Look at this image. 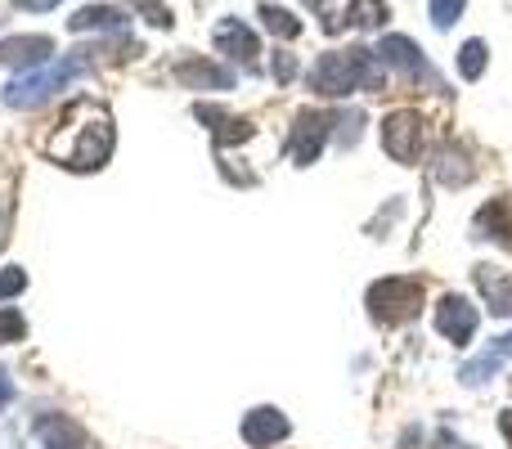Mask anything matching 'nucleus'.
Segmentation results:
<instances>
[{
    "label": "nucleus",
    "instance_id": "obj_1",
    "mask_svg": "<svg viewBox=\"0 0 512 449\" xmlns=\"http://www.w3.org/2000/svg\"><path fill=\"white\" fill-rule=\"evenodd\" d=\"M50 149L63 167L99 171L108 162V153H113V122H108V113L99 104L77 99V104L68 108V122H63V131L54 135Z\"/></svg>",
    "mask_w": 512,
    "mask_h": 449
},
{
    "label": "nucleus",
    "instance_id": "obj_2",
    "mask_svg": "<svg viewBox=\"0 0 512 449\" xmlns=\"http://www.w3.org/2000/svg\"><path fill=\"white\" fill-rule=\"evenodd\" d=\"M310 90L324 99H342V95H351V90H382L378 54L364 50V45L319 54L315 68H310Z\"/></svg>",
    "mask_w": 512,
    "mask_h": 449
},
{
    "label": "nucleus",
    "instance_id": "obj_3",
    "mask_svg": "<svg viewBox=\"0 0 512 449\" xmlns=\"http://www.w3.org/2000/svg\"><path fill=\"white\" fill-rule=\"evenodd\" d=\"M90 68H95V45H77V50H68L59 63H54V68H45V72H27V77L9 81L5 104H9V108H36L41 99H50L54 90L68 86V81L86 77Z\"/></svg>",
    "mask_w": 512,
    "mask_h": 449
},
{
    "label": "nucleus",
    "instance_id": "obj_4",
    "mask_svg": "<svg viewBox=\"0 0 512 449\" xmlns=\"http://www.w3.org/2000/svg\"><path fill=\"white\" fill-rule=\"evenodd\" d=\"M423 306V283L418 279H382L369 288V315L378 324H409Z\"/></svg>",
    "mask_w": 512,
    "mask_h": 449
},
{
    "label": "nucleus",
    "instance_id": "obj_5",
    "mask_svg": "<svg viewBox=\"0 0 512 449\" xmlns=\"http://www.w3.org/2000/svg\"><path fill=\"white\" fill-rule=\"evenodd\" d=\"M382 149L400 162V167H414L418 153H423V122H418L414 108H400L382 122Z\"/></svg>",
    "mask_w": 512,
    "mask_h": 449
},
{
    "label": "nucleus",
    "instance_id": "obj_6",
    "mask_svg": "<svg viewBox=\"0 0 512 449\" xmlns=\"http://www.w3.org/2000/svg\"><path fill=\"white\" fill-rule=\"evenodd\" d=\"M373 54H378V63H382V68H396V72H405V77H414V81L423 77L427 86H436V90H441V77H436V72L427 68L423 50H418V45L409 41V36H382V45H378V50H373Z\"/></svg>",
    "mask_w": 512,
    "mask_h": 449
},
{
    "label": "nucleus",
    "instance_id": "obj_7",
    "mask_svg": "<svg viewBox=\"0 0 512 449\" xmlns=\"http://www.w3.org/2000/svg\"><path fill=\"white\" fill-rule=\"evenodd\" d=\"M333 126H337L333 113H301L297 126H292V144H288L292 162H297V167H310V162L319 158V149H324V140L333 135Z\"/></svg>",
    "mask_w": 512,
    "mask_h": 449
},
{
    "label": "nucleus",
    "instance_id": "obj_8",
    "mask_svg": "<svg viewBox=\"0 0 512 449\" xmlns=\"http://www.w3.org/2000/svg\"><path fill=\"white\" fill-rule=\"evenodd\" d=\"M436 328H441V337H450L454 346L472 342V333H477V306H472L468 297H445L441 306H436Z\"/></svg>",
    "mask_w": 512,
    "mask_h": 449
},
{
    "label": "nucleus",
    "instance_id": "obj_9",
    "mask_svg": "<svg viewBox=\"0 0 512 449\" xmlns=\"http://www.w3.org/2000/svg\"><path fill=\"white\" fill-rule=\"evenodd\" d=\"M216 50L225 54V59L243 63V68H256V54H261V45H256V32L248 23H239V18H225L221 27H216Z\"/></svg>",
    "mask_w": 512,
    "mask_h": 449
},
{
    "label": "nucleus",
    "instance_id": "obj_10",
    "mask_svg": "<svg viewBox=\"0 0 512 449\" xmlns=\"http://www.w3.org/2000/svg\"><path fill=\"white\" fill-rule=\"evenodd\" d=\"M176 81L189 90H230L234 86V72L230 68H216L207 59H180L176 63Z\"/></svg>",
    "mask_w": 512,
    "mask_h": 449
},
{
    "label": "nucleus",
    "instance_id": "obj_11",
    "mask_svg": "<svg viewBox=\"0 0 512 449\" xmlns=\"http://www.w3.org/2000/svg\"><path fill=\"white\" fill-rule=\"evenodd\" d=\"M288 436V418L279 414V409H252L248 418H243V441L252 449H270L274 441H283Z\"/></svg>",
    "mask_w": 512,
    "mask_h": 449
},
{
    "label": "nucleus",
    "instance_id": "obj_12",
    "mask_svg": "<svg viewBox=\"0 0 512 449\" xmlns=\"http://www.w3.org/2000/svg\"><path fill=\"white\" fill-rule=\"evenodd\" d=\"M36 436L45 441V449H90L86 441V432H81L72 418H63V414H45V418H36Z\"/></svg>",
    "mask_w": 512,
    "mask_h": 449
},
{
    "label": "nucleus",
    "instance_id": "obj_13",
    "mask_svg": "<svg viewBox=\"0 0 512 449\" xmlns=\"http://www.w3.org/2000/svg\"><path fill=\"white\" fill-rule=\"evenodd\" d=\"M54 54L50 36H14V41H0V63H14V68H36Z\"/></svg>",
    "mask_w": 512,
    "mask_h": 449
},
{
    "label": "nucleus",
    "instance_id": "obj_14",
    "mask_svg": "<svg viewBox=\"0 0 512 449\" xmlns=\"http://www.w3.org/2000/svg\"><path fill=\"white\" fill-rule=\"evenodd\" d=\"M477 234L481 238H495L512 252V203L508 198H490L486 207L477 212Z\"/></svg>",
    "mask_w": 512,
    "mask_h": 449
},
{
    "label": "nucleus",
    "instance_id": "obj_15",
    "mask_svg": "<svg viewBox=\"0 0 512 449\" xmlns=\"http://www.w3.org/2000/svg\"><path fill=\"white\" fill-rule=\"evenodd\" d=\"M194 113H198V122L216 135V144H234V140H248L252 135V126L243 122V117H230L225 108H216V104H198Z\"/></svg>",
    "mask_w": 512,
    "mask_h": 449
},
{
    "label": "nucleus",
    "instance_id": "obj_16",
    "mask_svg": "<svg viewBox=\"0 0 512 449\" xmlns=\"http://www.w3.org/2000/svg\"><path fill=\"white\" fill-rule=\"evenodd\" d=\"M68 27L72 32H122L126 27V14L122 9H113V5H86V9H77V14L68 18Z\"/></svg>",
    "mask_w": 512,
    "mask_h": 449
},
{
    "label": "nucleus",
    "instance_id": "obj_17",
    "mask_svg": "<svg viewBox=\"0 0 512 449\" xmlns=\"http://www.w3.org/2000/svg\"><path fill=\"white\" fill-rule=\"evenodd\" d=\"M432 176L441 180L445 189H463V185H472V176H477V171L468 167V158H463L459 149H450V144H445V149L436 153V162H432Z\"/></svg>",
    "mask_w": 512,
    "mask_h": 449
},
{
    "label": "nucleus",
    "instance_id": "obj_18",
    "mask_svg": "<svg viewBox=\"0 0 512 449\" xmlns=\"http://www.w3.org/2000/svg\"><path fill=\"white\" fill-rule=\"evenodd\" d=\"M477 283L490 301V315H512V279L495 265H481L477 270Z\"/></svg>",
    "mask_w": 512,
    "mask_h": 449
},
{
    "label": "nucleus",
    "instance_id": "obj_19",
    "mask_svg": "<svg viewBox=\"0 0 512 449\" xmlns=\"http://www.w3.org/2000/svg\"><path fill=\"white\" fill-rule=\"evenodd\" d=\"M499 360H504L499 351H486V355H477L472 364H463V373H459L463 387H481L486 378H495V373H499Z\"/></svg>",
    "mask_w": 512,
    "mask_h": 449
},
{
    "label": "nucleus",
    "instance_id": "obj_20",
    "mask_svg": "<svg viewBox=\"0 0 512 449\" xmlns=\"http://www.w3.org/2000/svg\"><path fill=\"white\" fill-rule=\"evenodd\" d=\"M261 18H265V27H270L274 36H283V41L301 36V23H297V18H292L283 5H261Z\"/></svg>",
    "mask_w": 512,
    "mask_h": 449
},
{
    "label": "nucleus",
    "instance_id": "obj_21",
    "mask_svg": "<svg viewBox=\"0 0 512 449\" xmlns=\"http://www.w3.org/2000/svg\"><path fill=\"white\" fill-rule=\"evenodd\" d=\"M486 63H490V50H486V41H468L459 50V72L468 81H477L481 72H486Z\"/></svg>",
    "mask_w": 512,
    "mask_h": 449
},
{
    "label": "nucleus",
    "instance_id": "obj_22",
    "mask_svg": "<svg viewBox=\"0 0 512 449\" xmlns=\"http://www.w3.org/2000/svg\"><path fill=\"white\" fill-rule=\"evenodd\" d=\"M351 18L355 27H378L387 23V0H351Z\"/></svg>",
    "mask_w": 512,
    "mask_h": 449
},
{
    "label": "nucleus",
    "instance_id": "obj_23",
    "mask_svg": "<svg viewBox=\"0 0 512 449\" xmlns=\"http://www.w3.org/2000/svg\"><path fill=\"white\" fill-rule=\"evenodd\" d=\"M360 126H364V117H360V113H342V117H337V126H333L337 144H342V149H351V144L360 140Z\"/></svg>",
    "mask_w": 512,
    "mask_h": 449
},
{
    "label": "nucleus",
    "instance_id": "obj_24",
    "mask_svg": "<svg viewBox=\"0 0 512 449\" xmlns=\"http://www.w3.org/2000/svg\"><path fill=\"white\" fill-rule=\"evenodd\" d=\"M463 5H468V0H432V23H436V27H450V23H459Z\"/></svg>",
    "mask_w": 512,
    "mask_h": 449
},
{
    "label": "nucleus",
    "instance_id": "obj_25",
    "mask_svg": "<svg viewBox=\"0 0 512 449\" xmlns=\"http://www.w3.org/2000/svg\"><path fill=\"white\" fill-rule=\"evenodd\" d=\"M23 333H27L23 315L18 310H0V342H23Z\"/></svg>",
    "mask_w": 512,
    "mask_h": 449
},
{
    "label": "nucleus",
    "instance_id": "obj_26",
    "mask_svg": "<svg viewBox=\"0 0 512 449\" xmlns=\"http://www.w3.org/2000/svg\"><path fill=\"white\" fill-rule=\"evenodd\" d=\"M135 9H140V14H149L153 27H171V9L158 5V0H135Z\"/></svg>",
    "mask_w": 512,
    "mask_h": 449
},
{
    "label": "nucleus",
    "instance_id": "obj_27",
    "mask_svg": "<svg viewBox=\"0 0 512 449\" xmlns=\"http://www.w3.org/2000/svg\"><path fill=\"white\" fill-rule=\"evenodd\" d=\"M23 288H27V274L23 270H5V274H0V301L14 297V292H23Z\"/></svg>",
    "mask_w": 512,
    "mask_h": 449
},
{
    "label": "nucleus",
    "instance_id": "obj_28",
    "mask_svg": "<svg viewBox=\"0 0 512 449\" xmlns=\"http://www.w3.org/2000/svg\"><path fill=\"white\" fill-rule=\"evenodd\" d=\"M274 81H292L297 77V59H292V54H274Z\"/></svg>",
    "mask_w": 512,
    "mask_h": 449
},
{
    "label": "nucleus",
    "instance_id": "obj_29",
    "mask_svg": "<svg viewBox=\"0 0 512 449\" xmlns=\"http://www.w3.org/2000/svg\"><path fill=\"white\" fill-rule=\"evenodd\" d=\"M9 400H14V378H9V373L0 369V409H5Z\"/></svg>",
    "mask_w": 512,
    "mask_h": 449
},
{
    "label": "nucleus",
    "instance_id": "obj_30",
    "mask_svg": "<svg viewBox=\"0 0 512 449\" xmlns=\"http://www.w3.org/2000/svg\"><path fill=\"white\" fill-rule=\"evenodd\" d=\"M59 0H18V9H32V14H41V9H54Z\"/></svg>",
    "mask_w": 512,
    "mask_h": 449
},
{
    "label": "nucleus",
    "instance_id": "obj_31",
    "mask_svg": "<svg viewBox=\"0 0 512 449\" xmlns=\"http://www.w3.org/2000/svg\"><path fill=\"white\" fill-rule=\"evenodd\" d=\"M495 351H499V355H512V333H508V337H499Z\"/></svg>",
    "mask_w": 512,
    "mask_h": 449
},
{
    "label": "nucleus",
    "instance_id": "obj_32",
    "mask_svg": "<svg viewBox=\"0 0 512 449\" xmlns=\"http://www.w3.org/2000/svg\"><path fill=\"white\" fill-rule=\"evenodd\" d=\"M499 427H504V436H508V441H512V409H508V414H504V418H499Z\"/></svg>",
    "mask_w": 512,
    "mask_h": 449
},
{
    "label": "nucleus",
    "instance_id": "obj_33",
    "mask_svg": "<svg viewBox=\"0 0 512 449\" xmlns=\"http://www.w3.org/2000/svg\"><path fill=\"white\" fill-rule=\"evenodd\" d=\"M0 243H5V207H0Z\"/></svg>",
    "mask_w": 512,
    "mask_h": 449
}]
</instances>
